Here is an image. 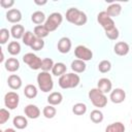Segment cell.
Wrapping results in <instances>:
<instances>
[{"instance_id": "4fadbf2b", "label": "cell", "mask_w": 132, "mask_h": 132, "mask_svg": "<svg viewBox=\"0 0 132 132\" xmlns=\"http://www.w3.org/2000/svg\"><path fill=\"white\" fill-rule=\"evenodd\" d=\"M71 40L70 38L68 37H62L60 38V40L58 41V51L61 53V54H67L70 52L71 50Z\"/></svg>"}, {"instance_id": "d4e9b609", "label": "cell", "mask_w": 132, "mask_h": 132, "mask_svg": "<svg viewBox=\"0 0 132 132\" xmlns=\"http://www.w3.org/2000/svg\"><path fill=\"white\" fill-rule=\"evenodd\" d=\"M37 93H38V91H37L36 86L31 85V84L27 85V86L25 87V89H24V95H25L28 99H33V98H35V97L37 96Z\"/></svg>"}, {"instance_id": "4316f807", "label": "cell", "mask_w": 132, "mask_h": 132, "mask_svg": "<svg viewBox=\"0 0 132 132\" xmlns=\"http://www.w3.org/2000/svg\"><path fill=\"white\" fill-rule=\"evenodd\" d=\"M33 33H34V35H35L37 38H41V39H43L44 37H46V36L48 35L50 31L45 28L44 25H38V26H35Z\"/></svg>"}, {"instance_id": "60d3db41", "label": "cell", "mask_w": 132, "mask_h": 132, "mask_svg": "<svg viewBox=\"0 0 132 132\" xmlns=\"http://www.w3.org/2000/svg\"><path fill=\"white\" fill-rule=\"evenodd\" d=\"M3 132H16V131L14 129H12V128H7V129L3 130Z\"/></svg>"}, {"instance_id": "7a4b0ae2", "label": "cell", "mask_w": 132, "mask_h": 132, "mask_svg": "<svg viewBox=\"0 0 132 132\" xmlns=\"http://www.w3.org/2000/svg\"><path fill=\"white\" fill-rule=\"evenodd\" d=\"M59 86L62 89H73L76 88L80 82V77L75 73H65L59 77Z\"/></svg>"}, {"instance_id": "74e56055", "label": "cell", "mask_w": 132, "mask_h": 132, "mask_svg": "<svg viewBox=\"0 0 132 132\" xmlns=\"http://www.w3.org/2000/svg\"><path fill=\"white\" fill-rule=\"evenodd\" d=\"M10 118V113L7 109L5 108H1L0 109V125L5 124Z\"/></svg>"}, {"instance_id": "f546056e", "label": "cell", "mask_w": 132, "mask_h": 132, "mask_svg": "<svg viewBox=\"0 0 132 132\" xmlns=\"http://www.w3.org/2000/svg\"><path fill=\"white\" fill-rule=\"evenodd\" d=\"M72 112L76 116H82L87 112V105L82 102H78V103H75L73 106H72Z\"/></svg>"}, {"instance_id": "9c48e42d", "label": "cell", "mask_w": 132, "mask_h": 132, "mask_svg": "<svg viewBox=\"0 0 132 132\" xmlns=\"http://www.w3.org/2000/svg\"><path fill=\"white\" fill-rule=\"evenodd\" d=\"M20 102V96L16 92H8L4 96V104L8 109H15Z\"/></svg>"}, {"instance_id": "ffe728a7", "label": "cell", "mask_w": 132, "mask_h": 132, "mask_svg": "<svg viewBox=\"0 0 132 132\" xmlns=\"http://www.w3.org/2000/svg\"><path fill=\"white\" fill-rule=\"evenodd\" d=\"M12 124L16 129L23 130L28 126V120L24 116H15L12 120Z\"/></svg>"}, {"instance_id": "e575fe53", "label": "cell", "mask_w": 132, "mask_h": 132, "mask_svg": "<svg viewBox=\"0 0 132 132\" xmlns=\"http://www.w3.org/2000/svg\"><path fill=\"white\" fill-rule=\"evenodd\" d=\"M10 35L11 34H10V31H8V29H6V28L0 29V43L5 44L8 41Z\"/></svg>"}, {"instance_id": "b9f144b4", "label": "cell", "mask_w": 132, "mask_h": 132, "mask_svg": "<svg viewBox=\"0 0 132 132\" xmlns=\"http://www.w3.org/2000/svg\"><path fill=\"white\" fill-rule=\"evenodd\" d=\"M131 124H132V120H131Z\"/></svg>"}, {"instance_id": "f35d334b", "label": "cell", "mask_w": 132, "mask_h": 132, "mask_svg": "<svg viewBox=\"0 0 132 132\" xmlns=\"http://www.w3.org/2000/svg\"><path fill=\"white\" fill-rule=\"evenodd\" d=\"M13 4H14L13 0H1L0 1V5L2 8H10Z\"/></svg>"}, {"instance_id": "44dd1931", "label": "cell", "mask_w": 132, "mask_h": 132, "mask_svg": "<svg viewBox=\"0 0 132 132\" xmlns=\"http://www.w3.org/2000/svg\"><path fill=\"white\" fill-rule=\"evenodd\" d=\"M71 69L75 72V73H82L86 68H87V65H86V62L85 61H81V60H73L71 62Z\"/></svg>"}, {"instance_id": "83f0119b", "label": "cell", "mask_w": 132, "mask_h": 132, "mask_svg": "<svg viewBox=\"0 0 132 132\" xmlns=\"http://www.w3.org/2000/svg\"><path fill=\"white\" fill-rule=\"evenodd\" d=\"M7 52L11 56H16L21 53V44L18 41H11L8 43L7 46Z\"/></svg>"}, {"instance_id": "7c38bea8", "label": "cell", "mask_w": 132, "mask_h": 132, "mask_svg": "<svg viewBox=\"0 0 132 132\" xmlns=\"http://www.w3.org/2000/svg\"><path fill=\"white\" fill-rule=\"evenodd\" d=\"M24 112H25L27 118L32 119V120L38 119L39 116H40V109L34 104H28L27 106H25Z\"/></svg>"}, {"instance_id": "7402d4cb", "label": "cell", "mask_w": 132, "mask_h": 132, "mask_svg": "<svg viewBox=\"0 0 132 132\" xmlns=\"http://www.w3.org/2000/svg\"><path fill=\"white\" fill-rule=\"evenodd\" d=\"M66 70H67L66 65L62 62H58V63H55L54 67L52 69V73L55 76H62L63 74L66 73Z\"/></svg>"}, {"instance_id": "ba28073f", "label": "cell", "mask_w": 132, "mask_h": 132, "mask_svg": "<svg viewBox=\"0 0 132 132\" xmlns=\"http://www.w3.org/2000/svg\"><path fill=\"white\" fill-rule=\"evenodd\" d=\"M74 55L75 57L78 59V60H81V61H91L93 59V52L88 48L87 46L85 45H77L75 48H74Z\"/></svg>"}, {"instance_id": "8d00e7d4", "label": "cell", "mask_w": 132, "mask_h": 132, "mask_svg": "<svg viewBox=\"0 0 132 132\" xmlns=\"http://www.w3.org/2000/svg\"><path fill=\"white\" fill-rule=\"evenodd\" d=\"M105 36H106L108 39H110V40H116V39H118L119 36H120V33H119L118 28L116 27V28H113V29H111V30H109V31H106V32H105Z\"/></svg>"}, {"instance_id": "484cf974", "label": "cell", "mask_w": 132, "mask_h": 132, "mask_svg": "<svg viewBox=\"0 0 132 132\" xmlns=\"http://www.w3.org/2000/svg\"><path fill=\"white\" fill-rule=\"evenodd\" d=\"M31 21L34 23V24H36L37 26L38 25H41L43 22L45 23V14L42 12V11H40V10H37V11H34L32 14H31Z\"/></svg>"}, {"instance_id": "e0dca14e", "label": "cell", "mask_w": 132, "mask_h": 132, "mask_svg": "<svg viewBox=\"0 0 132 132\" xmlns=\"http://www.w3.org/2000/svg\"><path fill=\"white\" fill-rule=\"evenodd\" d=\"M22 79L16 74H11L7 78V85L11 90H19L22 87Z\"/></svg>"}, {"instance_id": "5b68a950", "label": "cell", "mask_w": 132, "mask_h": 132, "mask_svg": "<svg viewBox=\"0 0 132 132\" xmlns=\"http://www.w3.org/2000/svg\"><path fill=\"white\" fill-rule=\"evenodd\" d=\"M62 22H63L62 14L60 12H53L47 16V19L44 23V26L50 32H53L60 27Z\"/></svg>"}, {"instance_id": "ab89813d", "label": "cell", "mask_w": 132, "mask_h": 132, "mask_svg": "<svg viewBox=\"0 0 132 132\" xmlns=\"http://www.w3.org/2000/svg\"><path fill=\"white\" fill-rule=\"evenodd\" d=\"M46 3H47V1H42V2L35 1V4H37V5H44V4H46Z\"/></svg>"}, {"instance_id": "cb8c5ba5", "label": "cell", "mask_w": 132, "mask_h": 132, "mask_svg": "<svg viewBox=\"0 0 132 132\" xmlns=\"http://www.w3.org/2000/svg\"><path fill=\"white\" fill-rule=\"evenodd\" d=\"M105 132H125V125L122 122H114L105 128Z\"/></svg>"}, {"instance_id": "3957f363", "label": "cell", "mask_w": 132, "mask_h": 132, "mask_svg": "<svg viewBox=\"0 0 132 132\" xmlns=\"http://www.w3.org/2000/svg\"><path fill=\"white\" fill-rule=\"evenodd\" d=\"M37 84H38V88L43 93H47L52 91L54 88V80H53L52 74L45 71L39 72L37 74Z\"/></svg>"}, {"instance_id": "2e32d148", "label": "cell", "mask_w": 132, "mask_h": 132, "mask_svg": "<svg viewBox=\"0 0 132 132\" xmlns=\"http://www.w3.org/2000/svg\"><path fill=\"white\" fill-rule=\"evenodd\" d=\"M4 67L9 72H15L20 69V61L16 58H8L4 62Z\"/></svg>"}, {"instance_id": "52a82bcc", "label": "cell", "mask_w": 132, "mask_h": 132, "mask_svg": "<svg viewBox=\"0 0 132 132\" xmlns=\"http://www.w3.org/2000/svg\"><path fill=\"white\" fill-rule=\"evenodd\" d=\"M97 21L98 23L101 25V27L104 29V31H109L113 28H116L114 26V21L112 20V18H110L106 11H101L98 13L97 15Z\"/></svg>"}, {"instance_id": "277c9868", "label": "cell", "mask_w": 132, "mask_h": 132, "mask_svg": "<svg viewBox=\"0 0 132 132\" xmlns=\"http://www.w3.org/2000/svg\"><path fill=\"white\" fill-rule=\"evenodd\" d=\"M89 99L91 100L92 104L95 107H105L107 104V97L105 96V94H103L101 91H99L97 88H93L89 91Z\"/></svg>"}, {"instance_id": "ac0fdd59", "label": "cell", "mask_w": 132, "mask_h": 132, "mask_svg": "<svg viewBox=\"0 0 132 132\" xmlns=\"http://www.w3.org/2000/svg\"><path fill=\"white\" fill-rule=\"evenodd\" d=\"M10 34L14 39H22L25 34V28L22 25H13L10 29Z\"/></svg>"}, {"instance_id": "f1b7e54d", "label": "cell", "mask_w": 132, "mask_h": 132, "mask_svg": "<svg viewBox=\"0 0 132 132\" xmlns=\"http://www.w3.org/2000/svg\"><path fill=\"white\" fill-rule=\"evenodd\" d=\"M90 119H91V121H92L93 123L99 124V123H101V122L103 121L104 116H103V113H102L101 110H99V109H94V110H92L91 113H90Z\"/></svg>"}, {"instance_id": "d6a6232c", "label": "cell", "mask_w": 132, "mask_h": 132, "mask_svg": "<svg viewBox=\"0 0 132 132\" xmlns=\"http://www.w3.org/2000/svg\"><path fill=\"white\" fill-rule=\"evenodd\" d=\"M42 113H43L44 118H46V119H53L56 116V113H57V109L53 105H50L48 104V105L44 106V108L42 110Z\"/></svg>"}, {"instance_id": "8992f818", "label": "cell", "mask_w": 132, "mask_h": 132, "mask_svg": "<svg viewBox=\"0 0 132 132\" xmlns=\"http://www.w3.org/2000/svg\"><path fill=\"white\" fill-rule=\"evenodd\" d=\"M23 62L29 66L30 69L32 70H38L41 68V62L42 60L36 56L33 53H27L23 56Z\"/></svg>"}, {"instance_id": "5bb4252c", "label": "cell", "mask_w": 132, "mask_h": 132, "mask_svg": "<svg viewBox=\"0 0 132 132\" xmlns=\"http://www.w3.org/2000/svg\"><path fill=\"white\" fill-rule=\"evenodd\" d=\"M6 20H7L9 23L18 24V23L21 22V20H22V12H21L19 9H16V8L9 9V10L6 12Z\"/></svg>"}, {"instance_id": "4dcf8cb0", "label": "cell", "mask_w": 132, "mask_h": 132, "mask_svg": "<svg viewBox=\"0 0 132 132\" xmlns=\"http://www.w3.org/2000/svg\"><path fill=\"white\" fill-rule=\"evenodd\" d=\"M36 39V36L34 35V33H32L31 31H26L22 40H23V43L27 46H31V44L34 42V40Z\"/></svg>"}, {"instance_id": "9a60e30c", "label": "cell", "mask_w": 132, "mask_h": 132, "mask_svg": "<svg viewBox=\"0 0 132 132\" xmlns=\"http://www.w3.org/2000/svg\"><path fill=\"white\" fill-rule=\"evenodd\" d=\"M130 51V46L127 42L124 41H119L114 44L113 46V52L118 55V56H126Z\"/></svg>"}, {"instance_id": "d590c367", "label": "cell", "mask_w": 132, "mask_h": 132, "mask_svg": "<svg viewBox=\"0 0 132 132\" xmlns=\"http://www.w3.org/2000/svg\"><path fill=\"white\" fill-rule=\"evenodd\" d=\"M30 47H31L33 51H40V50H42V48L44 47V41H43V39L36 37V39H35L34 42L31 44Z\"/></svg>"}, {"instance_id": "1f68e13d", "label": "cell", "mask_w": 132, "mask_h": 132, "mask_svg": "<svg viewBox=\"0 0 132 132\" xmlns=\"http://www.w3.org/2000/svg\"><path fill=\"white\" fill-rule=\"evenodd\" d=\"M55 63L54 61L51 59V58H44L42 59V62H41V71H45V72H50V70L53 69Z\"/></svg>"}, {"instance_id": "8fae6325", "label": "cell", "mask_w": 132, "mask_h": 132, "mask_svg": "<svg viewBox=\"0 0 132 132\" xmlns=\"http://www.w3.org/2000/svg\"><path fill=\"white\" fill-rule=\"evenodd\" d=\"M97 89L99 91H101L103 94L110 93L111 89H112V82L110 81V79H108L106 77H102L97 82Z\"/></svg>"}, {"instance_id": "6da1fadb", "label": "cell", "mask_w": 132, "mask_h": 132, "mask_svg": "<svg viewBox=\"0 0 132 132\" xmlns=\"http://www.w3.org/2000/svg\"><path fill=\"white\" fill-rule=\"evenodd\" d=\"M66 20L75 26H82L87 23L88 16L84 11L79 10L78 8L71 7L68 8V10L66 11Z\"/></svg>"}, {"instance_id": "836d02e7", "label": "cell", "mask_w": 132, "mask_h": 132, "mask_svg": "<svg viewBox=\"0 0 132 132\" xmlns=\"http://www.w3.org/2000/svg\"><path fill=\"white\" fill-rule=\"evenodd\" d=\"M111 69V63L108 60H102L98 64V70L101 73H106Z\"/></svg>"}, {"instance_id": "d6986e66", "label": "cell", "mask_w": 132, "mask_h": 132, "mask_svg": "<svg viewBox=\"0 0 132 132\" xmlns=\"http://www.w3.org/2000/svg\"><path fill=\"white\" fill-rule=\"evenodd\" d=\"M63 100V95L60 92H53L47 96V102L50 105H59Z\"/></svg>"}, {"instance_id": "603a6c76", "label": "cell", "mask_w": 132, "mask_h": 132, "mask_svg": "<svg viewBox=\"0 0 132 132\" xmlns=\"http://www.w3.org/2000/svg\"><path fill=\"white\" fill-rule=\"evenodd\" d=\"M106 13L111 18V16H118L121 11H122V6L120 3H112L106 8Z\"/></svg>"}, {"instance_id": "30bf717a", "label": "cell", "mask_w": 132, "mask_h": 132, "mask_svg": "<svg viewBox=\"0 0 132 132\" xmlns=\"http://www.w3.org/2000/svg\"><path fill=\"white\" fill-rule=\"evenodd\" d=\"M109 99H110V101L112 103L120 104V103L125 101V99H126V92L123 89H121V88H117V89H114V90H112L110 92Z\"/></svg>"}]
</instances>
